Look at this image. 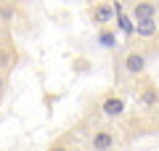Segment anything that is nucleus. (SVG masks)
<instances>
[{"label": "nucleus", "mask_w": 159, "mask_h": 151, "mask_svg": "<svg viewBox=\"0 0 159 151\" xmlns=\"http://www.w3.org/2000/svg\"><path fill=\"white\" fill-rule=\"evenodd\" d=\"M141 101L146 103V106H157V103H159V93H157L154 88H146V90L141 93Z\"/></svg>", "instance_id": "9d476101"}, {"label": "nucleus", "mask_w": 159, "mask_h": 151, "mask_svg": "<svg viewBox=\"0 0 159 151\" xmlns=\"http://www.w3.org/2000/svg\"><path fill=\"white\" fill-rule=\"evenodd\" d=\"M90 19H93L96 24H101V27H106V24L114 19V11H111L109 3H96V6L90 8Z\"/></svg>", "instance_id": "423d86ee"}, {"label": "nucleus", "mask_w": 159, "mask_h": 151, "mask_svg": "<svg viewBox=\"0 0 159 151\" xmlns=\"http://www.w3.org/2000/svg\"><path fill=\"white\" fill-rule=\"evenodd\" d=\"M8 3H13V6H16V3H19V0H8Z\"/></svg>", "instance_id": "ddd939ff"}, {"label": "nucleus", "mask_w": 159, "mask_h": 151, "mask_svg": "<svg viewBox=\"0 0 159 151\" xmlns=\"http://www.w3.org/2000/svg\"><path fill=\"white\" fill-rule=\"evenodd\" d=\"M13 16H16V6H13V3H8V0H0V21L11 24Z\"/></svg>", "instance_id": "6e6552de"}, {"label": "nucleus", "mask_w": 159, "mask_h": 151, "mask_svg": "<svg viewBox=\"0 0 159 151\" xmlns=\"http://www.w3.org/2000/svg\"><path fill=\"white\" fill-rule=\"evenodd\" d=\"M117 27H119V32L125 34V37H130L133 34V19L127 16V13H117Z\"/></svg>", "instance_id": "1a4fd4ad"}, {"label": "nucleus", "mask_w": 159, "mask_h": 151, "mask_svg": "<svg viewBox=\"0 0 159 151\" xmlns=\"http://www.w3.org/2000/svg\"><path fill=\"white\" fill-rule=\"evenodd\" d=\"M101 112L106 114V117H122L125 114V101L119 98V95H109V98H103V103H101Z\"/></svg>", "instance_id": "39448f33"}, {"label": "nucleus", "mask_w": 159, "mask_h": 151, "mask_svg": "<svg viewBox=\"0 0 159 151\" xmlns=\"http://www.w3.org/2000/svg\"><path fill=\"white\" fill-rule=\"evenodd\" d=\"M90 149L93 151H111L114 149V133L111 130H96L90 138Z\"/></svg>", "instance_id": "f03ea898"}, {"label": "nucleus", "mask_w": 159, "mask_h": 151, "mask_svg": "<svg viewBox=\"0 0 159 151\" xmlns=\"http://www.w3.org/2000/svg\"><path fill=\"white\" fill-rule=\"evenodd\" d=\"M133 21H143V19H157V3L151 0H141L133 6Z\"/></svg>", "instance_id": "20e7f679"}, {"label": "nucleus", "mask_w": 159, "mask_h": 151, "mask_svg": "<svg viewBox=\"0 0 159 151\" xmlns=\"http://www.w3.org/2000/svg\"><path fill=\"white\" fill-rule=\"evenodd\" d=\"M122 66H125L127 74H133V77H138V74L146 72V56H143L141 50H130L125 56V61H122Z\"/></svg>", "instance_id": "f257e3e1"}, {"label": "nucleus", "mask_w": 159, "mask_h": 151, "mask_svg": "<svg viewBox=\"0 0 159 151\" xmlns=\"http://www.w3.org/2000/svg\"><path fill=\"white\" fill-rule=\"evenodd\" d=\"M51 151H66V149H64V146H53Z\"/></svg>", "instance_id": "f8f14e48"}, {"label": "nucleus", "mask_w": 159, "mask_h": 151, "mask_svg": "<svg viewBox=\"0 0 159 151\" xmlns=\"http://www.w3.org/2000/svg\"><path fill=\"white\" fill-rule=\"evenodd\" d=\"M96 45H101L103 50H114L117 48V32H111L109 27H101L96 34Z\"/></svg>", "instance_id": "0eeeda50"}, {"label": "nucleus", "mask_w": 159, "mask_h": 151, "mask_svg": "<svg viewBox=\"0 0 159 151\" xmlns=\"http://www.w3.org/2000/svg\"><path fill=\"white\" fill-rule=\"evenodd\" d=\"M159 32L157 19H143V21H133V34H138L141 40H151Z\"/></svg>", "instance_id": "7ed1b4c3"}, {"label": "nucleus", "mask_w": 159, "mask_h": 151, "mask_svg": "<svg viewBox=\"0 0 159 151\" xmlns=\"http://www.w3.org/2000/svg\"><path fill=\"white\" fill-rule=\"evenodd\" d=\"M3 88H6V77L0 74V93H3Z\"/></svg>", "instance_id": "9b49d317"}]
</instances>
